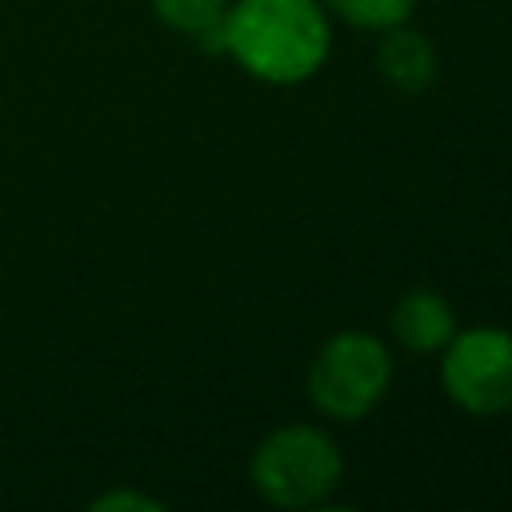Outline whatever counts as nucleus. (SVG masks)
<instances>
[{
  "label": "nucleus",
  "instance_id": "f257e3e1",
  "mask_svg": "<svg viewBox=\"0 0 512 512\" xmlns=\"http://www.w3.org/2000/svg\"><path fill=\"white\" fill-rule=\"evenodd\" d=\"M220 52L252 80L292 88L328 64L332 20L320 0H232L220 24Z\"/></svg>",
  "mask_w": 512,
  "mask_h": 512
},
{
  "label": "nucleus",
  "instance_id": "f03ea898",
  "mask_svg": "<svg viewBox=\"0 0 512 512\" xmlns=\"http://www.w3.org/2000/svg\"><path fill=\"white\" fill-rule=\"evenodd\" d=\"M344 480L336 436L308 420H288L264 432L248 456V484L272 508H320Z\"/></svg>",
  "mask_w": 512,
  "mask_h": 512
},
{
  "label": "nucleus",
  "instance_id": "7ed1b4c3",
  "mask_svg": "<svg viewBox=\"0 0 512 512\" xmlns=\"http://www.w3.org/2000/svg\"><path fill=\"white\" fill-rule=\"evenodd\" d=\"M392 372L396 360L376 332L344 328L316 348L304 376V392L324 420L356 424L388 396Z\"/></svg>",
  "mask_w": 512,
  "mask_h": 512
},
{
  "label": "nucleus",
  "instance_id": "20e7f679",
  "mask_svg": "<svg viewBox=\"0 0 512 512\" xmlns=\"http://www.w3.org/2000/svg\"><path fill=\"white\" fill-rule=\"evenodd\" d=\"M440 356L444 396L476 420L512 412V332L500 324L456 328Z\"/></svg>",
  "mask_w": 512,
  "mask_h": 512
},
{
  "label": "nucleus",
  "instance_id": "39448f33",
  "mask_svg": "<svg viewBox=\"0 0 512 512\" xmlns=\"http://www.w3.org/2000/svg\"><path fill=\"white\" fill-rule=\"evenodd\" d=\"M392 340L412 356H436L456 332V308L436 288H408L388 312Z\"/></svg>",
  "mask_w": 512,
  "mask_h": 512
},
{
  "label": "nucleus",
  "instance_id": "423d86ee",
  "mask_svg": "<svg viewBox=\"0 0 512 512\" xmlns=\"http://www.w3.org/2000/svg\"><path fill=\"white\" fill-rule=\"evenodd\" d=\"M376 72L388 88L416 96L436 80V48L424 32H416L408 20L396 28L376 32Z\"/></svg>",
  "mask_w": 512,
  "mask_h": 512
},
{
  "label": "nucleus",
  "instance_id": "0eeeda50",
  "mask_svg": "<svg viewBox=\"0 0 512 512\" xmlns=\"http://www.w3.org/2000/svg\"><path fill=\"white\" fill-rule=\"evenodd\" d=\"M228 4L232 0H152V16L176 36L220 48V24Z\"/></svg>",
  "mask_w": 512,
  "mask_h": 512
},
{
  "label": "nucleus",
  "instance_id": "6e6552de",
  "mask_svg": "<svg viewBox=\"0 0 512 512\" xmlns=\"http://www.w3.org/2000/svg\"><path fill=\"white\" fill-rule=\"evenodd\" d=\"M328 16L360 28V32H384L404 20H412L416 0H320Z\"/></svg>",
  "mask_w": 512,
  "mask_h": 512
},
{
  "label": "nucleus",
  "instance_id": "1a4fd4ad",
  "mask_svg": "<svg viewBox=\"0 0 512 512\" xmlns=\"http://www.w3.org/2000/svg\"><path fill=\"white\" fill-rule=\"evenodd\" d=\"M160 508H164V500L136 492V488H112L92 500V512H160Z\"/></svg>",
  "mask_w": 512,
  "mask_h": 512
}]
</instances>
